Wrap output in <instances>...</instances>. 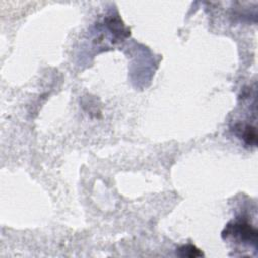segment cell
<instances>
[{
  "instance_id": "obj_1",
  "label": "cell",
  "mask_w": 258,
  "mask_h": 258,
  "mask_svg": "<svg viewBox=\"0 0 258 258\" xmlns=\"http://www.w3.org/2000/svg\"><path fill=\"white\" fill-rule=\"evenodd\" d=\"M222 236L224 239L232 237L237 242L253 245L255 248L257 246L258 232L256 228L243 220L230 222L222 232Z\"/></svg>"
},
{
  "instance_id": "obj_2",
  "label": "cell",
  "mask_w": 258,
  "mask_h": 258,
  "mask_svg": "<svg viewBox=\"0 0 258 258\" xmlns=\"http://www.w3.org/2000/svg\"><path fill=\"white\" fill-rule=\"evenodd\" d=\"M234 131L236 135L244 140V142L248 145H256L257 142V133L255 127H252L249 124H236L234 126Z\"/></svg>"
},
{
  "instance_id": "obj_3",
  "label": "cell",
  "mask_w": 258,
  "mask_h": 258,
  "mask_svg": "<svg viewBox=\"0 0 258 258\" xmlns=\"http://www.w3.org/2000/svg\"><path fill=\"white\" fill-rule=\"evenodd\" d=\"M176 254L180 257H189V258L203 256V252H201L200 249H198L196 246L191 244H187L179 247L176 251Z\"/></svg>"
}]
</instances>
